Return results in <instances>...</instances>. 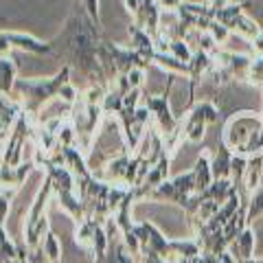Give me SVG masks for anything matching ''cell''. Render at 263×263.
<instances>
[{"instance_id":"cell-29","label":"cell","mask_w":263,"mask_h":263,"mask_svg":"<svg viewBox=\"0 0 263 263\" xmlns=\"http://www.w3.org/2000/svg\"><path fill=\"white\" fill-rule=\"evenodd\" d=\"M81 7H84V11L90 15V20H92L97 27H101V11H99V0H79Z\"/></svg>"},{"instance_id":"cell-26","label":"cell","mask_w":263,"mask_h":263,"mask_svg":"<svg viewBox=\"0 0 263 263\" xmlns=\"http://www.w3.org/2000/svg\"><path fill=\"white\" fill-rule=\"evenodd\" d=\"M209 33H211V37L215 40V42L221 46V44H226V40L228 37H233V33H230V29L226 27V24H221V22H217V20H213L211 24H209V29H206Z\"/></svg>"},{"instance_id":"cell-7","label":"cell","mask_w":263,"mask_h":263,"mask_svg":"<svg viewBox=\"0 0 263 263\" xmlns=\"http://www.w3.org/2000/svg\"><path fill=\"white\" fill-rule=\"evenodd\" d=\"M33 167H35L33 160L20 162V164H0V191H7V189L9 191H18Z\"/></svg>"},{"instance_id":"cell-28","label":"cell","mask_w":263,"mask_h":263,"mask_svg":"<svg viewBox=\"0 0 263 263\" xmlns=\"http://www.w3.org/2000/svg\"><path fill=\"white\" fill-rule=\"evenodd\" d=\"M145 68H132L129 72H125L127 77V84L132 90H143V84H145Z\"/></svg>"},{"instance_id":"cell-13","label":"cell","mask_w":263,"mask_h":263,"mask_svg":"<svg viewBox=\"0 0 263 263\" xmlns=\"http://www.w3.org/2000/svg\"><path fill=\"white\" fill-rule=\"evenodd\" d=\"M129 152H123L121 156H114V158L103 167V174L97 176L101 180H108V182H121L125 184V176H127V167H129Z\"/></svg>"},{"instance_id":"cell-5","label":"cell","mask_w":263,"mask_h":263,"mask_svg":"<svg viewBox=\"0 0 263 263\" xmlns=\"http://www.w3.org/2000/svg\"><path fill=\"white\" fill-rule=\"evenodd\" d=\"M13 48L24 53H33V55H53V44L31 35V33L0 31V55H9Z\"/></svg>"},{"instance_id":"cell-27","label":"cell","mask_w":263,"mask_h":263,"mask_svg":"<svg viewBox=\"0 0 263 263\" xmlns=\"http://www.w3.org/2000/svg\"><path fill=\"white\" fill-rule=\"evenodd\" d=\"M15 191H0V226H7V217H9V209H11V200H13Z\"/></svg>"},{"instance_id":"cell-34","label":"cell","mask_w":263,"mask_h":263,"mask_svg":"<svg viewBox=\"0 0 263 263\" xmlns=\"http://www.w3.org/2000/svg\"><path fill=\"white\" fill-rule=\"evenodd\" d=\"M233 3V0H206V5L211 7L213 11H217V9H224L226 5H230Z\"/></svg>"},{"instance_id":"cell-30","label":"cell","mask_w":263,"mask_h":263,"mask_svg":"<svg viewBox=\"0 0 263 263\" xmlns=\"http://www.w3.org/2000/svg\"><path fill=\"white\" fill-rule=\"evenodd\" d=\"M156 3H158L162 13H176L184 0H156Z\"/></svg>"},{"instance_id":"cell-37","label":"cell","mask_w":263,"mask_h":263,"mask_svg":"<svg viewBox=\"0 0 263 263\" xmlns=\"http://www.w3.org/2000/svg\"><path fill=\"white\" fill-rule=\"evenodd\" d=\"M257 261H259V263H263V257H259V259H257Z\"/></svg>"},{"instance_id":"cell-18","label":"cell","mask_w":263,"mask_h":263,"mask_svg":"<svg viewBox=\"0 0 263 263\" xmlns=\"http://www.w3.org/2000/svg\"><path fill=\"white\" fill-rule=\"evenodd\" d=\"M230 31H233V35H237V37H241V40H246V42H252L254 37L259 35V33L263 31L261 27H259V22L252 18V15H248V13H241L239 18L235 20V24L230 27Z\"/></svg>"},{"instance_id":"cell-9","label":"cell","mask_w":263,"mask_h":263,"mask_svg":"<svg viewBox=\"0 0 263 263\" xmlns=\"http://www.w3.org/2000/svg\"><path fill=\"white\" fill-rule=\"evenodd\" d=\"M127 35H129V48H134L136 53L145 55L147 60L152 62V57L156 53V44H154V35L149 31H145L143 27H138V24L132 20V24L127 27Z\"/></svg>"},{"instance_id":"cell-38","label":"cell","mask_w":263,"mask_h":263,"mask_svg":"<svg viewBox=\"0 0 263 263\" xmlns=\"http://www.w3.org/2000/svg\"><path fill=\"white\" fill-rule=\"evenodd\" d=\"M57 263H62V261H57Z\"/></svg>"},{"instance_id":"cell-17","label":"cell","mask_w":263,"mask_h":263,"mask_svg":"<svg viewBox=\"0 0 263 263\" xmlns=\"http://www.w3.org/2000/svg\"><path fill=\"white\" fill-rule=\"evenodd\" d=\"M18 81V68L11 55H0V95H11Z\"/></svg>"},{"instance_id":"cell-21","label":"cell","mask_w":263,"mask_h":263,"mask_svg":"<svg viewBox=\"0 0 263 263\" xmlns=\"http://www.w3.org/2000/svg\"><path fill=\"white\" fill-rule=\"evenodd\" d=\"M103 263H138V261H136V254H132L127 250V246L123 243V239H114L110 243V250L105 254Z\"/></svg>"},{"instance_id":"cell-11","label":"cell","mask_w":263,"mask_h":263,"mask_svg":"<svg viewBox=\"0 0 263 263\" xmlns=\"http://www.w3.org/2000/svg\"><path fill=\"white\" fill-rule=\"evenodd\" d=\"M230 250H233V254L239 261H246V259H254V248H257V230H254L252 224L246 226L239 237L228 246Z\"/></svg>"},{"instance_id":"cell-19","label":"cell","mask_w":263,"mask_h":263,"mask_svg":"<svg viewBox=\"0 0 263 263\" xmlns=\"http://www.w3.org/2000/svg\"><path fill=\"white\" fill-rule=\"evenodd\" d=\"M230 160H233V152L219 141V152L213 154L211 158V167H213V178L215 180H224L230 178Z\"/></svg>"},{"instance_id":"cell-32","label":"cell","mask_w":263,"mask_h":263,"mask_svg":"<svg viewBox=\"0 0 263 263\" xmlns=\"http://www.w3.org/2000/svg\"><path fill=\"white\" fill-rule=\"evenodd\" d=\"M141 263H174V261L167 259V257H160V254H154V252H143Z\"/></svg>"},{"instance_id":"cell-35","label":"cell","mask_w":263,"mask_h":263,"mask_svg":"<svg viewBox=\"0 0 263 263\" xmlns=\"http://www.w3.org/2000/svg\"><path fill=\"white\" fill-rule=\"evenodd\" d=\"M202 254H204V261H206V263H221L215 254H211V252H202Z\"/></svg>"},{"instance_id":"cell-25","label":"cell","mask_w":263,"mask_h":263,"mask_svg":"<svg viewBox=\"0 0 263 263\" xmlns=\"http://www.w3.org/2000/svg\"><path fill=\"white\" fill-rule=\"evenodd\" d=\"M169 53L174 55V57H178L180 62H191V57H193V48H191V44L186 42L184 37H174L171 40V44H169Z\"/></svg>"},{"instance_id":"cell-22","label":"cell","mask_w":263,"mask_h":263,"mask_svg":"<svg viewBox=\"0 0 263 263\" xmlns=\"http://www.w3.org/2000/svg\"><path fill=\"white\" fill-rule=\"evenodd\" d=\"M241 13H246V5L237 0V3L226 5L224 9H217V11H215V20H217V22H221V24H226V27L230 29V27L235 24V20L239 18ZM230 33H233V31H230Z\"/></svg>"},{"instance_id":"cell-36","label":"cell","mask_w":263,"mask_h":263,"mask_svg":"<svg viewBox=\"0 0 263 263\" xmlns=\"http://www.w3.org/2000/svg\"><path fill=\"white\" fill-rule=\"evenodd\" d=\"M3 156H5V145H0V164H3Z\"/></svg>"},{"instance_id":"cell-1","label":"cell","mask_w":263,"mask_h":263,"mask_svg":"<svg viewBox=\"0 0 263 263\" xmlns=\"http://www.w3.org/2000/svg\"><path fill=\"white\" fill-rule=\"evenodd\" d=\"M101 31L90 20L84 7L72 9L62 33L55 40H51L53 55L66 60V66L79 70L81 75H86L95 84L108 86L105 72L99 64V46H101Z\"/></svg>"},{"instance_id":"cell-6","label":"cell","mask_w":263,"mask_h":263,"mask_svg":"<svg viewBox=\"0 0 263 263\" xmlns=\"http://www.w3.org/2000/svg\"><path fill=\"white\" fill-rule=\"evenodd\" d=\"M145 105L149 108L152 117H154V125L158 127L162 134H169V132H174L180 117L174 114L171 110V103H169V95H147L145 97Z\"/></svg>"},{"instance_id":"cell-33","label":"cell","mask_w":263,"mask_h":263,"mask_svg":"<svg viewBox=\"0 0 263 263\" xmlns=\"http://www.w3.org/2000/svg\"><path fill=\"white\" fill-rule=\"evenodd\" d=\"M215 257L221 261V263H239V259H237L235 257V254H233V250H230V248H224V250H219L217 254H215Z\"/></svg>"},{"instance_id":"cell-14","label":"cell","mask_w":263,"mask_h":263,"mask_svg":"<svg viewBox=\"0 0 263 263\" xmlns=\"http://www.w3.org/2000/svg\"><path fill=\"white\" fill-rule=\"evenodd\" d=\"M202 254V246L197 243L195 237H189V239H171L169 241V259H195Z\"/></svg>"},{"instance_id":"cell-23","label":"cell","mask_w":263,"mask_h":263,"mask_svg":"<svg viewBox=\"0 0 263 263\" xmlns=\"http://www.w3.org/2000/svg\"><path fill=\"white\" fill-rule=\"evenodd\" d=\"M259 217H263V184L252 195H248V202H246V221L252 224Z\"/></svg>"},{"instance_id":"cell-3","label":"cell","mask_w":263,"mask_h":263,"mask_svg":"<svg viewBox=\"0 0 263 263\" xmlns=\"http://www.w3.org/2000/svg\"><path fill=\"white\" fill-rule=\"evenodd\" d=\"M55 195L53 191V182L51 178L44 176V182L40 186V191L35 193L33 197L31 206L27 211V219H24V226H22V235H24V243L29 246V248H37L40 243L44 241V237L48 235V200Z\"/></svg>"},{"instance_id":"cell-4","label":"cell","mask_w":263,"mask_h":263,"mask_svg":"<svg viewBox=\"0 0 263 263\" xmlns=\"http://www.w3.org/2000/svg\"><path fill=\"white\" fill-rule=\"evenodd\" d=\"M259 134H263L261 114L243 110V112L233 114V117L224 123V129H221V138H219V141L224 143L230 152H239V149H243V147L252 141L254 136H259Z\"/></svg>"},{"instance_id":"cell-2","label":"cell","mask_w":263,"mask_h":263,"mask_svg":"<svg viewBox=\"0 0 263 263\" xmlns=\"http://www.w3.org/2000/svg\"><path fill=\"white\" fill-rule=\"evenodd\" d=\"M70 66H62V70H57L53 77H24L15 81L13 92L18 95L24 112L37 117L46 103H51L53 99H60L62 88L70 84Z\"/></svg>"},{"instance_id":"cell-31","label":"cell","mask_w":263,"mask_h":263,"mask_svg":"<svg viewBox=\"0 0 263 263\" xmlns=\"http://www.w3.org/2000/svg\"><path fill=\"white\" fill-rule=\"evenodd\" d=\"M123 7H125V11L132 15V20H134L143 7V0H123Z\"/></svg>"},{"instance_id":"cell-8","label":"cell","mask_w":263,"mask_h":263,"mask_svg":"<svg viewBox=\"0 0 263 263\" xmlns=\"http://www.w3.org/2000/svg\"><path fill=\"white\" fill-rule=\"evenodd\" d=\"M55 197H57V202H60V209H62L70 219H75L77 224L88 217L86 202H84V197L79 195L77 189H75V191H57Z\"/></svg>"},{"instance_id":"cell-12","label":"cell","mask_w":263,"mask_h":263,"mask_svg":"<svg viewBox=\"0 0 263 263\" xmlns=\"http://www.w3.org/2000/svg\"><path fill=\"white\" fill-rule=\"evenodd\" d=\"M211 158L213 154L204 149L200 156H197V160L193 164V176H195V193H204L206 189L211 186V182L215 178H213V167H211Z\"/></svg>"},{"instance_id":"cell-15","label":"cell","mask_w":263,"mask_h":263,"mask_svg":"<svg viewBox=\"0 0 263 263\" xmlns=\"http://www.w3.org/2000/svg\"><path fill=\"white\" fill-rule=\"evenodd\" d=\"M186 114L195 121H202L204 125H215L219 121V108L209 99H202V101H195L191 108L186 110Z\"/></svg>"},{"instance_id":"cell-24","label":"cell","mask_w":263,"mask_h":263,"mask_svg":"<svg viewBox=\"0 0 263 263\" xmlns=\"http://www.w3.org/2000/svg\"><path fill=\"white\" fill-rule=\"evenodd\" d=\"M40 246H42V250H44V254L48 257L51 263L62 261V243H60V239H57V235L53 233V230H48V235L44 237V241Z\"/></svg>"},{"instance_id":"cell-10","label":"cell","mask_w":263,"mask_h":263,"mask_svg":"<svg viewBox=\"0 0 263 263\" xmlns=\"http://www.w3.org/2000/svg\"><path fill=\"white\" fill-rule=\"evenodd\" d=\"M261 184H263V152L248 158V167H246V174L241 180V191L243 195H252Z\"/></svg>"},{"instance_id":"cell-16","label":"cell","mask_w":263,"mask_h":263,"mask_svg":"<svg viewBox=\"0 0 263 263\" xmlns=\"http://www.w3.org/2000/svg\"><path fill=\"white\" fill-rule=\"evenodd\" d=\"M152 64L158 66V68L167 70L169 75H191V66H189L186 62H180L178 57H174L171 53H158L156 51L154 57H152Z\"/></svg>"},{"instance_id":"cell-20","label":"cell","mask_w":263,"mask_h":263,"mask_svg":"<svg viewBox=\"0 0 263 263\" xmlns=\"http://www.w3.org/2000/svg\"><path fill=\"white\" fill-rule=\"evenodd\" d=\"M123 105H125V95L121 92V90H117L114 86H110L108 90H105V95L101 99V110H103V117H110V119H117Z\"/></svg>"}]
</instances>
